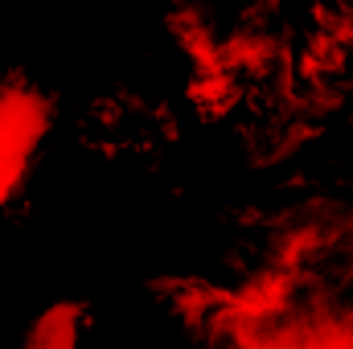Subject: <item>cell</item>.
Segmentation results:
<instances>
[{
	"label": "cell",
	"instance_id": "6da1fadb",
	"mask_svg": "<svg viewBox=\"0 0 353 349\" xmlns=\"http://www.w3.org/2000/svg\"><path fill=\"white\" fill-rule=\"evenodd\" d=\"M83 333H87V308L74 300H58L33 317V325L21 337V349H83Z\"/></svg>",
	"mask_w": 353,
	"mask_h": 349
}]
</instances>
